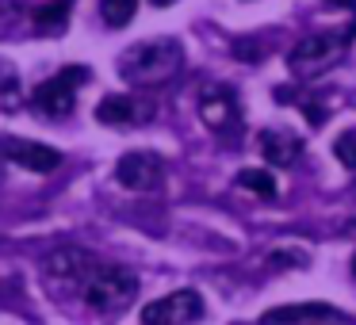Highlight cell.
<instances>
[{
  "label": "cell",
  "instance_id": "6da1fadb",
  "mask_svg": "<svg viewBox=\"0 0 356 325\" xmlns=\"http://www.w3.org/2000/svg\"><path fill=\"white\" fill-rule=\"evenodd\" d=\"M180 69H184V50L177 39H146L119 58V77L134 88L169 85Z\"/></svg>",
  "mask_w": 356,
  "mask_h": 325
},
{
  "label": "cell",
  "instance_id": "7a4b0ae2",
  "mask_svg": "<svg viewBox=\"0 0 356 325\" xmlns=\"http://www.w3.org/2000/svg\"><path fill=\"white\" fill-rule=\"evenodd\" d=\"M77 291L96 314L111 317V314H123L134 302V294H138V276H134L131 268H123V264H104L100 256H96L85 268V276L77 279Z\"/></svg>",
  "mask_w": 356,
  "mask_h": 325
},
{
  "label": "cell",
  "instance_id": "3957f363",
  "mask_svg": "<svg viewBox=\"0 0 356 325\" xmlns=\"http://www.w3.org/2000/svg\"><path fill=\"white\" fill-rule=\"evenodd\" d=\"M348 31H322V35H307L302 42H295V50L287 54V69L299 81H314L322 73H330L333 65L345 62L348 50Z\"/></svg>",
  "mask_w": 356,
  "mask_h": 325
},
{
  "label": "cell",
  "instance_id": "277c9868",
  "mask_svg": "<svg viewBox=\"0 0 356 325\" xmlns=\"http://www.w3.org/2000/svg\"><path fill=\"white\" fill-rule=\"evenodd\" d=\"M88 77H92V73H88L85 65H65V69H58L50 81H42V85L35 88V96H31L35 111L47 115V119H65L77 108V92L88 85Z\"/></svg>",
  "mask_w": 356,
  "mask_h": 325
},
{
  "label": "cell",
  "instance_id": "5b68a950",
  "mask_svg": "<svg viewBox=\"0 0 356 325\" xmlns=\"http://www.w3.org/2000/svg\"><path fill=\"white\" fill-rule=\"evenodd\" d=\"M200 119L218 138L241 134V100L230 85H203L200 88Z\"/></svg>",
  "mask_w": 356,
  "mask_h": 325
},
{
  "label": "cell",
  "instance_id": "8992f818",
  "mask_svg": "<svg viewBox=\"0 0 356 325\" xmlns=\"http://www.w3.org/2000/svg\"><path fill=\"white\" fill-rule=\"evenodd\" d=\"M142 325H195L203 317V294L192 287H180V291L154 299L142 306Z\"/></svg>",
  "mask_w": 356,
  "mask_h": 325
},
{
  "label": "cell",
  "instance_id": "52a82bcc",
  "mask_svg": "<svg viewBox=\"0 0 356 325\" xmlns=\"http://www.w3.org/2000/svg\"><path fill=\"white\" fill-rule=\"evenodd\" d=\"M115 180L123 188H131V192H154L165 180V161L157 153H149V149H131V153L119 157Z\"/></svg>",
  "mask_w": 356,
  "mask_h": 325
},
{
  "label": "cell",
  "instance_id": "ba28073f",
  "mask_svg": "<svg viewBox=\"0 0 356 325\" xmlns=\"http://www.w3.org/2000/svg\"><path fill=\"white\" fill-rule=\"evenodd\" d=\"M154 119V103L138 96H104L96 103V123L104 126H146Z\"/></svg>",
  "mask_w": 356,
  "mask_h": 325
},
{
  "label": "cell",
  "instance_id": "9c48e42d",
  "mask_svg": "<svg viewBox=\"0 0 356 325\" xmlns=\"http://www.w3.org/2000/svg\"><path fill=\"white\" fill-rule=\"evenodd\" d=\"M0 157L19 165V169H27V172H54L62 165L58 149L42 146V142H27V138H4L0 142Z\"/></svg>",
  "mask_w": 356,
  "mask_h": 325
},
{
  "label": "cell",
  "instance_id": "30bf717a",
  "mask_svg": "<svg viewBox=\"0 0 356 325\" xmlns=\"http://www.w3.org/2000/svg\"><path fill=\"white\" fill-rule=\"evenodd\" d=\"M257 142H261L264 161L276 165V169H291L302 157V138L291 131H284V126H264V131L257 134Z\"/></svg>",
  "mask_w": 356,
  "mask_h": 325
},
{
  "label": "cell",
  "instance_id": "8fae6325",
  "mask_svg": "<svg viewBox=\"0 0 356 325\" xmlns=\"http://www.w3.org/2000/svg\"><path fill=\"white\" fill-rule=\"evenodd\" d=\"M295 322H341V314L325 302H302V306H276L261 317V325H295Z\"/></svg>",
  "mask_w": 356,
  "mask_h": 325
},
{
  "label": "cell",
  "instance_id": "7c38bea8",
  "mask_svg": "<svg viewBox=\"0 0 356 325\" xmlns=\"http://www.w3.org/2000/svg\"><path fill=\"white\" fill-rule=\"evenodd\" d=\"M65 24H70V4H65V0L47 4V8L35 12V31L39 35H62Z\"/></svg>",
  "mask_w": 356,
  "mask_h": 325
},
{
  "label": "cell",
  "instance_id": "4fadbf2b",
  "mask_svg": "<svg viewBox=\"0 0 356 325\" xmlns=\"http://www.w3.org/2000/svg\"><path fill=\"white\" fill-rule=\"evenodd\" d=\"M138 12V0H100V16L108 27H127Z\"/></svg>",
  "mask_w": 356,
  "mask_h": 325
},
{
  "label": "cell",
  "instance_id": "5bb4252c",
  "mask_svg": "<svg viewBox=\"0 0 356 325\" xmlns=\"http://www.w3.org/2000/svg\"><path fill=\"white\" fill-rule=\"evenodd\" d=\"M238 188L257 192V195H264V199L276 195V180H272V172H264V169H241L238 172Z\"/></svg>",
  "mask_w": 356,
  "mask_h": 325
},
{
  "label": "cell",
  "instance_id": "9a60e30c",
  "mask_svg": "<svg viewBox=\"0 0 356 325\" xmlns=\"http://www.w3.org/2000/svg\"><path fill=\"white\" fill-rule=\"evenodd\" d=\"M19 103V77L12 65L0 62V108H16Z\"/></svg>",
  "mask_w": 356,
  "mask_h": 325
},
{
  "label": "cell",
  "instance_id": "2e32d148",
  "mask_svg": "<svg viewBox=\"0 0 356 325\" xmlns=\"http://www.w3.org/2000/svg\"><path fill=\"white\" fill-rule=\"evenodd\" d=\"M333 157H337L345 169L356 172V131H345L337 134V142H333Z\"/></svg>",
  "mask_w": 356,
  "mask_h": 325
},
{
  "label": "cell",
  "instance_id": "e0dca14e",
  "mask_svg": "<svg viewBox=\"0 0 356 325\" xmlns=\"http://www.w3.org/2000/svg\"><path fill=\"white\" fill-rule=\"evenodd\" d=\"M330 4H337V8H356V0H330Z\"/></svg>",
  "mask_w": 356,
  "mask_h": 325
},
{
  "label": "cell",
  "instance_id": "ac0fdd59",
  "mask_svg": "<svg viewBox=\"0 0 356 325\" xmlns=\"http://www.w3.org/2000/svg\"><path fill=\"white\" fill-rule=\"evenodd\" d=\"M149 4H157V8H169V4H177V0H149Z\"/></svg>",
  "mask_w": 356,
  "mask_h": 325
},
{
  "label": "cell",
  "instance_id": "d6986e66",
  "mask_svg": "<svg viewBox=\"0 0 356 325\" xmlns=\"http://www.w3.org/2000/svg\"><path fill=\"white\" fill-rule=\"evenodd\" d=\"M353 279H356V256H353Z\"/></svg>",
  "mask_w": 356,
  "mask_h": 325
}]
</instances>
